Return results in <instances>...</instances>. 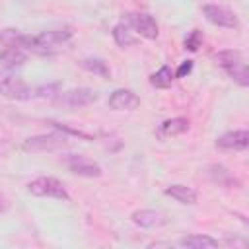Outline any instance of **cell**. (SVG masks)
Instances as JSON below:
<instances>
[{
  "label": "cell",
  "mask_w": 249,
  "mask_h": 249,
  "mask_svg": "<svg viewBox=\"0 0 249 249\" xmlns=\"http://www.w3.org/2000/svg\"><path fill=\"white\" fill-rule=\"evenodd\" d=\"M173 80H175L173 70H171L167 64L161 66L158 72H154V74L150 76V84H152V88H156V89H167V88H171Z\"/></svg>",
  "instance_id": "16"
},
{
  "label": "cell",
  "mask_w": 249,
  "mask_h": 249,
  "mask_svg": "<svg viewBox=\"0 0 249 249\" xmlns=\"http://www.w3.org/2000/svg\"><path fill=\"white\" fill-rule=\"evenodd\" d=\"M226 72L241 86V88H247L249 86V70H247V64L241 60V62H235L231 66L226 68Z\"/></svg>",
  "instance_id": "20"
},
{
  "label": "cell",
  "mask_w": 249,
  "mask_h": 249,
  "mask_svg": "<svg viewBox=\"0 0 249 249\" xmlns=\"http://www.w3.org/2000/svg\"><path fill=\"white\" fill-rule=\"evenodd\" d=\"M66 144H68V140L64 134L51 132V134H37V136L23 140L21 150L23 152H54V150L64 148Z\"/></svg>",
  "instance_id": "3"
},
{
  "label": "cell",
  "mask_w": 249,
  "mask_h": 249,
  "mask_svg": "<svg viewBox=\"0 0 249 249\" xmlns=\"http://www.w3.org/2000/svg\"><path fill=\"white\" fill-rule=\"evenodd\" d=\"M214 60H216L218 66H222V68L226 70L228 66H231V64H235V62H241V60H243V53L237 51V49H226V51L216 53V54H214Z\"/></svg>",
  "instance_id": "18"
},
{
  "label": "cell",
  "mask_w": 249,
  "mask_h": 249,
  "mask_svg": "<svg viewBox=\"0 0 249 249\" xmlns=\"http://www.w3.org/2000/svg\"><path fill=\"white\" fill-rule=\"evenodd\" d=\"M163 195L175 198V200L181 202V204H189V206L196 204V198H198L196 191L191 189V187H187V185H183V183H173V185L165 187V189H163Z\"/></svg>",
  "instance_id": "11"
},
{
  "label": "cell",
  "mask_w": 249,
  "mask_h": 249,
  "mask_svg": "<svg viewBox=\"0 0 249 249\" xmlns=\"http://www.w3.org/2000/svg\"><path fill=\"white\" fill-rule=\"evenodd\" d=\"M179 245H181V247H189V249H216L220 243H218V239H214L212 235H206V233H193V235L181 237V239H179Z\"/></svg>",
  "instance_id": "14"
},
{
  "label": "cell",
  "mask_w": 249,
  "mask_h": 249,
  "mask_svg": "<svg viewBox=\"0 0 249 249\" xmlns=\"http://www.w3.org/2000/svg\"><path fill=\"white\" fill-rule=\"evenodd\" d=\"M126 16V25L132 27L140 37L144 39H156L160 35L158 31V21L154 19V16H150L148 12H138V14H124Z\"/></svg>",
  "instance_id": "6"
},
{
  "label": "cell",
  "mask_w": 249,
  "mask_h": 249,
  "mask_svg": "<svg viewBox=\"0 0 249 249\" xmlns=\"http://www.w3.org/2000/svg\"><path fill=\"white\" fill-rule=\"evenodd\" d=\"M111 35H113L115 43H117V45H119L121 49H126V47H130V45H134V43H136V37L132 35L130 27H128V25H126L124 21L117 23V25L113 27Z\"/></svg>",
  "instance_id": "15"
},
{
  "label": "cell",
  "mask_w": 249,
  "mask_h": 249,
  "mask_svg": "<svg viewBox=\"0 0 249 249\" xmlns=\"http://www.w3.org/2000/svg\"><path fill=\"white\" fill-rule=\"evenodd\" d=\"M27 191L33 196H47V198H56V200H70L68 191L56 177H37L27 183Z\"/></svg>",
  "instance_id": "1"
},
{
  "label": "cell",
  "mask_w": 249,
  "mask_h": 249,
  "mask_svg": "<svg viewBox=\"0 0 249 249\" xmlns=\"http://www.w3.org/2000/svg\"><path fill=\"white\" fill-rule=\"evenodd\" d=\"M99 99V93L91 88H72L66 91H58L54 95V103L62 107H86Z\"/></svg>",
  "instance_id": "2"
},
{
  "label": "cell",
  "mask_w": 249,
  "mask_h": 249,
  "mask_svg": "<svg viewBox=\"0 0 249 249\" xmlns=\"http://www.w3.org/2000/svg\"><path fill=\"white\" fill-rule=\"evenodd\" d=\"M51 126H54L56 130H60V132H64V134H70V136H78V138H84V140H93V136L91 134H88V132H84V130H78V128H70L68 124H64V123H56V121H47Z\"/></svg>",
  "instance_id": "22"
},
{
  "label": "cell",
  "mask_w": 249,
  "mask_h": 249,
  "mask_svg": "<svg viewBox=\"0 0 249 249\" xmlns=\"http://www.w3.org/2000/svg\"><path fill=\"white\" fill-rule=\"evenodd\" d=\"M23 41H25V33H21L19 29H2L0 31V43L4 47H21L23 49Z\"/></svg>",
  "instance_id": "19"
},
{
  "label": "cell",
  "mask_w": 249,
  "mask_h": 249,
  "mask_svg": "<svg viewBox=\"0 0 249 249\" xmlns=\"http://www.w3.org/2000/svg\"><path fill=\"white\" fill-rule=\"evenodd\" d=\"M107 105L113 109V111H134L138 105H140V97L132 91V89H115L111 95H109V101Z\"/></svg>",
  "instance_id": "9"
},
{
  "label": "cell",
  "mask_w": 249,
  "mask_h": 249,
  "mask_svg": "<svg viewBox=\"0 0 249 249\" xmlns=\"http://www.w3.org/2000/svg\"><path fill=\"white\" fill-rule=\"evenodd\" d=\"M247 146H249V132L245 128L231 130V132H226V134H222V136L216 138V148H220V150L241 152Z\"/></svg>",
  "instance_id": "8"
},
{
  "label": "cell",
  "mask_w": 249,
  "mask_h": 249,
  "mask_svg": "<svg viewBox=\"0 0 249 249\" xmlns=\"http://www.w3.org/2000/svg\"><path fill=\"white\" fill-rule=\"evenodd\" d=\"M191 70H193V60H183L179 64V68L173 72V76L175 78H185L187 74H191Z\"/></svg>",
  "instance_id": "24"
},
{
  "label": "cell",
  "mask_w": 249,
  "mask_h": 249,
  "mask_svg": "<svg viewBox=\"0 0 249 249\" xmlns=\"http://www.w3.org/2000/svg\"><path fill=\"white\" fill-rule=\"evenodd\" d=\"M80 66L91 74L101 76V78H111V68L107 66V62L103 58H84V60H80Z\"/></svg>",
  "instance_id": "17"
},
{
  "label": "cell",
  "mask_w": 249,
  "mask_h": 249,
  "mask_svg": "<svg viewBox=\"0 0 249 249\" xmlns=\"http://www.w3.org/2000/svg\"><path fill=\"white\" fill-rule=\"evenodd\" d=\"M0 95L10 97V99H29L31 97V88L16 78L14 74H10L8 70H0Z\"/></svg>",
  "instance_id": "4"
},
{
  "label": "cell",
  "mask_w": 249,
  "mask_h": 249,
  "mask_svg": "<svg viewBox=\"0 0 249 249\" xmlns=\"http://www.w3.org/2000/svg\"><path fill=\"white\" fill-rule=\"evenodd\" d=\"M27 60V53L21 47H4L0 51V62L6 70H14L23 66V62Z\"/></svg>",
  "instance_id": "13"
},
{
  "label": "cell",
  "mask_w": 249,
  "mask_h": 249,
  "mask_svg": "<svg viewBox=\"0 0 249 249\" xmlns=\"http://www.w3.org/2000/svg\"><path fill=\"white\" fill-rule=\"evenodd\" d=\"M202 14L206 18V21H210L212 25H218V27H226V29H235L239 25L235 14L226 8V6H220V4H204L202 6Z\"/></svg>",
  "instance_id": "5"
},
{
  "label": "cell",
  "mask_w": 249,
  "mask_h": 249,
  "mask_svg": "<svg viewBox=\"0 0 249 249\" xmlns=\"http://www.w3.org/2000/svg\"><path fill=\"white\" fill-rule=\"evenodd\" d=\"M130 220L140 226V228H156V226H161L163 224V214L158 212V210H152V208H142V210H134L130 214Z\"/></svg>",
  "instance_id": "12"
},
{
  "label": "cell",
  "mask_w": 249,
  "mask_h": 249,
  "mask_svg": "<svg viewBox=\"0 0 249 249\" xmlns=\"http://www.w3.org/2000/svg\"><path fill=\"white\" fill-rule=\"evenodd\" d=\"M202 41H204L202 31H200V29H193V31H191V33L185 37L183 47H185L187 51H191V53H196V51H198V47L202 45Z\"/></svg>",
  "instance_id": "21"
},
{
  "label": "cell",
  "mask_w": 249,
  "mask_h": 249,
  "mask_svg": "<svg viewBox=\"0 0 249 249\" xmlns=\"http://www.w3.org/2000/svg\"><path fill=\"white\" fill-rule=\"evenodd\" d=\"M191 128V123L187 117H173V119H167L160 124L158 128V134L161 138H171V136H179V134H185L187 130Z\"/></svg>",
  "instance_id": "10"
},
{
  "label": "cell",
  "mask_w": 249,
  "mask_h": 249,
  "mask_svg": "<svg viewBox=\"0 0 249 249\" xmlns=\"http://www.w3.org/2000/svg\"><path fill=\"white\" fill-rule=\"evenodd\" d=\"M66 165L68 169L74 173V175H80V177H101L103 175V169L97 161L86 158V156H80V154H72L66 158Z\"/></svg>",
  "instance_id": "7"
},
{
  "label": "cell",
  "mask_w": 249,
  "mask_h": 249,
  "mask_svg": "<svg viewBox=\"0 0 249 249\" xmlns=\"http://www.w3.org/2000/svg\"><path fill=\"white\" fill-rule=\"evenodd\" d=\"M56 93H58V84H49V86L31 89V97H53Z\"/></svg>",
  "instance_id": "23"
},
{
  "label": "cell",
  "mask_w": 249,
  "mask_h": 249,
  "mask_svg": "<svg viewBox=\"0 0 249 249\" xmlns=\"http://www.w3.org/2000/svg\"><path fill=\"white\" fill-rule=\"evenodd\" d=\"M6 210H8V200H6L4 195H0V214L6 212Z\"/></svg>",
  "instance_id": "25"
}]
</instances>
